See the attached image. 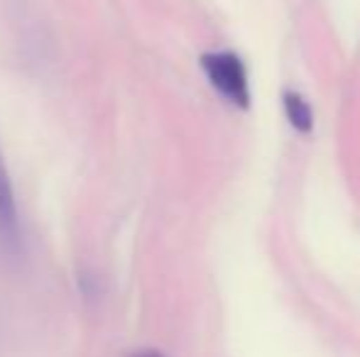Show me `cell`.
I'll return each mask as SVG.
<instances>
[{
	"label": "cell",
	"mask_w": 360,
	"mask_h": 357,
	"mask_svg": "<svg viewBox=\"0 0 360 357\" xmlns=\"http://www.w3.org/2000/svg\"><path fill=\"white\" fill-rule=\"evenodd\" d=\"M282 103H285V113H287V118H289V123H292L294 130H299V133H309V130L314 128L311 105L307 103V98H304L302 93H297V90H285Z\"/></svg>",
	"instance_id": "3957f363"
},
{
	"label": "cell",
	"mask_w": 360,
	"mask_h": 357,
	"mask_svg": "<svg viewBox=\"0 0 360 357\" xmlns=\"http://www.w3.org/2000/svg\"><path fill=\"white\" fill-rule=\"evenodd\" d=\"M0 243L15 252L20 245V218L18 203H15L13 184H10L8 169H5L3 154H0Z\"/></svg>",
	"instance_id": "7a4b0ae2"
},
{
	"label": "cell",
	"mask_w": 360,
	"mask_h": 357,
	"mask_svg": "<svg viewBox=\"0 0 360 357\" xmlns=\"http://www.w3.org/2000/svg\"><path fill=\"white\" fill-rule=\"evenodd\" d=\"M133 357H165V355L157 353V350H143V353H135Z\"/></svg>",
	"instance_id": "277c9868"
},
{
	"label": "cell",
	"mask_w": 360,
	"mask_h": 357,
	"mask_svg": "<svg viewBox=\"0 0 360 357\" xmlns=\"http://www.w3.org/2000/svg\"><path fill=\"white\" fill-rule=\"evenodd\" d=\"M201 69L206 79L228 103L238 108L250 105V83H248L245 64L233 52H209L201 57Z\"/></svg>",
	"instance_id": "6da1fadb"
}]
</instances>
